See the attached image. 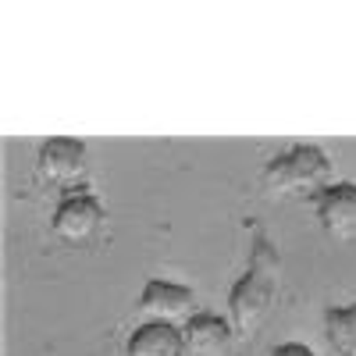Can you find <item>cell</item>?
Returning <instances> with one entry per match:
<instances>
[{"mask_svg":"<svg viewBox=\"0 0 356 356\" xmlns=\"http://www.w3.org/2000/svg\"><path fill=\"white\" fill-rule=\"evenodd\" d=\"M314 214L321 228L332 239L353 243L356 239V186L353 182H332L314 196Z\"/></svg>","mask_w":356,"mask_h":356,"instance_id":"cell-5","label":"cell"},{"mask_svg":"<svg viewBox=\"0 0 356 356\" xmlns=\"http://www.w3.org/2000/svg\"><path fill=\"white\" fill-rule=\"evenodd\" d=\"M332 161L321 146H292L264 164L260 189L267 200H289V196H317L332 182Z\"/></svg>","mask_w":356,"mask_h":356,"instance_id":"cell-2","label":"cell"},{"mask_svg":"<svg viewBox=\"0 0 356 356\" xmlns=\"http://www.w3.org/2000/svg\"><path fill=\"white\" fill-rule=\"evenodd\" d=\"M125 356H186V342L175 324L146 321L129 335Z\"/></svg>","mask_w":356,"mask_h":356,"instance_id":"cell-8","label":"cell"},{"mask_svg":"<svg viewBox=\"0 0 356 356\" xmlns=\"http://www.w3.org/2000/svg\"><path fill=\"white\" fill-rule=\"evenodd\" d=\"M36 171H40L43 182L72 189L86 175V143H79V139H50V143H43L40 157H36Z\"/></svg>","mask_w":356,"mask_h":356,"instance_id":"cell-6","label":"cell"},{"mask_svg":"<svg viewBox=\"0 0 356 356\" xmlns=\"http://www.w3.org/2000/svg\"><path fill=\"white\" fill-rule=\"evenodd\" d=\"M196 300H193V289L186 285H175V282H164V278H150L143 285V296H139V314L146 321H157V324H186L196 317Z\"/></svg>","mask_w":356,"mask_h":356,"instance_id":"cell-3","label":"cell"},{"mask_svg":"<svg viewBox=\"0 0 356 356\" xmlns=\"http://www.w3.org/2000/svg\"><path fill=\"white\" fill-rule=\"evenodd\" d=\"M324 339L335 356H356V303L328 307L324 314Z\"/></svg>","mask_w":356,"mask_h":356,"instance_id":"cell-9","label":"cell"},{"mask_svg":"<svg viewBox=\"0 0 356 356\" xmlns=\"http://www.w3.org/2000/svg\"><path fill=\"white\" fill-rule=\"evenodd\" d=\"M278 275H282V260L271 239L253 225V239H250V267L243 278L232 285L228 292V321L239 339H253L264 321L271 317V307L278 300Z\"/></svg>","mask_w":356,"mask_h":356,"instance_id":"cell-1","label":"cell"},{"mask_svg":"<svg viewBox=\"0 0 356 356\" xmlns=\"http://www.w3.org/2000/svg\"><path fill=\"white\" fill-rule=\"evenodd\" d=\"M271 356H314V349H307L303 342H285V346H275Z\"/></svg>","mask_w":356,"mask_h":356,"instance_id":"cell-10","label":"cell"},{"mask_svg":"<svg viewBox=\"0 0 356 356\" xmlns=\"http://www.w3.org/2000/svg\"><path fill=\"white\" fill-rule=\"evenodd\" d=\"M100 221H104V207L86 186L68 189V196L57 203V211H54V232L61 235L65 243H86L89 235L100 228Z\"/></svg>","mask_w":356,"mask_h":356,"instance_id":"cell-4","label":"cell"},{"mask_svg":"<svg viewBox=\"0 0 356 356\" xmlns=\"http://www.w3.org/2000/svg\"><path fill=\"white\" fill-rule=\"evenodd\" d=\"M182 342L189 356H232L235 328L218 314H196L182 328Z\"/></svg>","mask_w":356,"mask_h":356,"instance_id":"cell-7","label":"cell"}]
</instances>
